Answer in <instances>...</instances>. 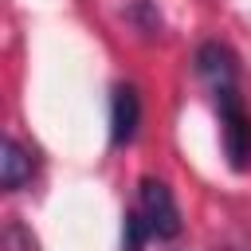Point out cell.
Segmentation results:
<instances>
[{
	"label": "cell",
	"mask_w": 251,
	"mask_h": 251,
	"mask_svg": "<svg viewBox=\"0 0 251 251\" xmlns=\"http://www.w3.org/2000/svg\"><path fill=\"white\" fill-rule=\"evenodd\" d=\"M4 243H8V251H35V239H31L20 224H8V227H4Z\"/></svg>",
	"instance_id": "7"
},
{
	"label": "cell",
	"mask_w": 251,
	"mask_h": 251,
	"mask_svg": "<svg viewBox=\"0 0 251 251\" xmlns=\"http://www.w3.org/2000/svg\"><path fill=\"white\" fill-rule=\"evenodd\" d=\"M31 173H35V157L16 137H4V145H0V184H4V192L24 188L31 180Z\"/></svg>",
	"instance_id": "4"
},
{
	"label": "cell",
	"mask_w": 251,
	"mask_h": 251,
	"mask_svg": "<svg viewBox=\"0 0 251 251\" xmlns=\"http://www.w3.org/2000/svg\"><path fill=\"white\" fill-rule=\"evenodd\" d=\"M141 126V94L129 82H118L110 94V145H129Z\"/></svg>",
	"instance_id": "3"
},
{
	"label": "cell",
	"mask_w": 251,
	"mask_h": 251,
	"mask_svg": "<svg viewBox=\"0 0 251 251\" xmlns=\"http://www.w3.org/2000/svg\"><path fill=\"white\" fill-rule=\"evenodd\" d=\"M137 216L141 224L149 227L153 239H176L180 235V208L173 200V188L161 180V176H141L137 180Z\"/></svg>",
	"instance_id": "2"
},
{
	"label": "cell",
	"mask_w": 251,
	"mask_h": 251,
	"mask_svg": "<svg viewBox=\"0 0 251 251\" xmlns=\"http://www.w3.org/2000/svg\"><path fill=\"white\" fill-rule=\"evenodd\" d=\"M196 75L212 90V106L220 118V141L224 157L235 173L251 169V110L239 94V59L227 43L208 39L196 47Z\"/></svg>",
	"instance_id": "1"
},
{
	"label": "cell",
	"mask_w": 251,
	"mask_h": 251,
	"mask_svg": "<svg viewBox=\"0 0 251 251\" xmlns=\"http://www.w3.org/2000/svg\"><path fill=\"white\" fill-rule=\"evenodd\" d=\"M126 16H129L145 35H161V16H157V8H153L149 0H133V4L126 8Z\"/></svg>",
	"instance_id": "6"
},
{
	"label": "cell",
	"mask_w": 251,
	"mask_h": 251,
	"mask_svg": "<svg viewBox=\"0 0 251 251\" xmlns=\"http://www.w3.org/2000/svg\"><path fill=\"white\" fill-rule=\"evenodd\" d=\"M149 239H153V235H149V227L141 224L137 208H129V212H126V224H122V251H145Z\"/></svg>",
	"instance_id": "5"
}]
</instances>
